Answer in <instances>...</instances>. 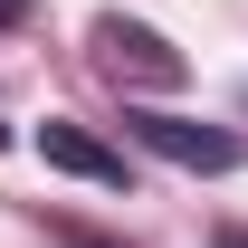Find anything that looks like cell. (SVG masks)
I'll list each match as a JSON object with an SVG mask.
<instances>
[{
  "label": "cell",
  "mask_w": 248,
  "mask_h": 248,
  "mask_svg": "<svg viewBox=\"0 0 248 248\" xmlns=\"http://www.w3.org/2000/svg\"><path fill=\"white\" fill-rule=\"evenodd\" d=\"M38 162L48 172H67V182H95V191H124L134 172H124V153L105 143V134H86L77 115H48L38 124Z\"/></svg>",
  "instance_id": "cell-3"
},
{
  "label": "cell",
  "mask_w": 248,
  "mask_h": 248,
  "mask_svg": "<svg viewBox=\"0 0 248 248\" xmlns=\"http://www.w3.org/2000/svg\"><path fill=\"white\" fill-rule=\"evenodd\" d=\"M124 134L143 153L182 162V172H239V134L229 124H201V115H162V105H124Z\"/></svg>",
  "instance_id": "cell-2"
},
{
  "label": "cell",
  "mask_w": 248,
  "mask_h": 248,
  "mask_svg": "<svg viewBox=\"0 0 248 248\" xmlns=\"http://www.w3.org/2000/svg\"><path fill=\"white\" fill-rule=\"evenodd\" d=\"M86 48H95V67H105L115 86H153V95L191 86V58H182V48H172V38L153 29V19H124V10H95Z\"/></svg>",
  "instance_id": "cell-1"
},
{
  "label": "cell",
  "mask_w": 248,
  "mask_h": 248,
  "mask_svg": "<svg viewBox=\"0 0 248 248\" xmlns=\"http://www.w3.org/2000/svg\"><path fill=\"white\" fill-rule=\"evenodd\" d=\"M0 143H10V124H0Z\"/></svg>",
  "instance_id": "cell-6"
},
{
  "label": "cell",
  "mask_w": 248,
  "mask_h": 248,
  "mask_svg": "<svg viewBox=\"0 0 248 248\" xmlns=\"http://www.w3.org/2000/svg\"><path fill=\"white\" fill-rule=\"evenodd\" d=\"M19 19H29V0H0V29H19Z\"/></svg>",
  "instance_id": "cell-4"
},
{
  "label": "cell",
  "mask_w": 248,
  "mask_h": 248,
  "mask_svg": "<svg viewBox=\"0 0 248 248\" xmlns=\"http://www.w3.org/2000/svg\"><path fill=\"white\" fill-rule=\"evenodd\" d=\"M219 248H248V229H219Z\"/></svg>",
  "instance_id": "cell-5"
}]
</instances>
